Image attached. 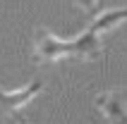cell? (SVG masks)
Wrapping results in <instances>:
<instances>
[{"label": "cell", "instance_id": "cell-1", "mask_svg": "<svg viewBox=\"0 0 127 124\" xmlns=\"http://www.w3.org/2000/svg\"><path fill=\"white\" fill-rule=\"evenodd\" d=\"M72 57V43L58 38L48 29H36L34 34V60L36 62H58Z\"/></svg>", "mask_w": 127, "mask_h": 124}, {"label": "cell", "instance_id": "cell-2", "mask_svg": "<svg viewBox=\"0 0 127 124\" xmlns=\"http://www.w3.org/2000/svg\"><path fill=\"white\" fill-rule=\"evenodd\" d=\"M96 107L108 119V124H127V91L113 88L96 96Z\"/></svg>", "mask_w": 127, "mask_h": 124}, {"label": "cell", "instance_id": "cell-3", "mask_svg": "<svg viewBox=\"0 0 127 124\" xmlns=\"http://www.w3.org/2000/svg\"><path fill=\"white\" fill-rule=\"evenodd\" d=\"M41 91H43V83L38 81V79L29 81L24 88H17V91H2L0 88V105H2L5 110H10V112H17L22 105H27L29 100L36 98Z\"/></svg>", "mask_w": 127, "mask_h": 124}, {"label": "cell", "instance_id": "cell-4", "mask_svg": "<svg viewBox=\"0 0 127 124\" xmlns=\"http://www.w3.org/2000/svg\"><path fill=\"white\" fill-rule=\"evenodd\" d=\"M72 57H84V60H91V57L101 55V36L91 29H86L82 36L72 38Z\"/></svg>", "mask_w": 127, "mask_h": 124}, {"label": "cell", "instance_id": "cell-5", "mask_svg": "<svg viewBox=\"0 0 127 124\" xmlns=\"http://www.w3.org/2000/svg\"><path fill=\"white\" fill-rule=\"evenodd\" d=\"M122 21H127V7H120V10H106L103 14H98V17L94 19V24L89 29L101 36V34H106V31H110V29H115L118 24H122Z\"/></svg>", "mask_w": 127, "mask_h": 124}, {"label": "cell", "instance_id": "cell-6", "mask_svg": "<svg viewBox=\"0 0 127 124\" xmlns=\"http://www.w3.org/2000/svg\"><path fill=\"white\" fill-rule=\"evenodd\" d=\"M96 2H98V0H77V5L82 7V10H86V12H94V10H96Z\"/></svg>", "mask_w": 127, "mask_h": 124}, {"label": "cell", "instance_id": "cell-7", "mask_svg": "<svg viewBox=\"0 0 127 124\" xmlns=\"http://www.w3.org/2000/svg\"><path fill=\"white\" fill-rule=\"evenodd\" d=\"M14 117H17V124H29V122H27V119H22V117H19V115H14Z\"/></svg>", "mask_w": 127, "mask_h": 124}]
</instances>
